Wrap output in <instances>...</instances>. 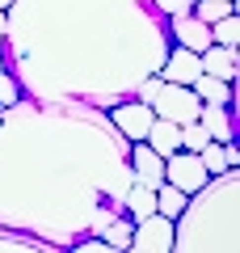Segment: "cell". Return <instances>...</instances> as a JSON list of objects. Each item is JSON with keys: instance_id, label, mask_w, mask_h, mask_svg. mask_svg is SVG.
Returning <instances> with one entry per match:
<instances>
[{"instance_id": "6da1fadb", "label": "cell", "mask_w": 240, "mask_h": 253, "mask_svg": "<svg viewBox=\"0 0 240 253\" xmlns=\"http://www.w3.org/2000/svg\"><path fill=\"white\" fill-rule=\"evenodd\" d=\"M126 152L101 106L34 97L0 106V228L76 245L89 236L93 207L131 190Z\"/></svg>"}, {"instance_id": "7a4b0ae2", "label": "cell", "mask_w": 240, "mask_h": 253, "mask_svg": "<svg viewBox=\"0 0 240 253\" xmlns=\"http://www.w3.org/2000/svg\"><path fill=\"white\" fill-rule=\"evenodd\" d=\"M169 46L156 0H13L0 55L21 97L110 110L160 72Z\"/></svg>"}, {"instance_id": "3957f363", "label": "cell", "mask_w": 240, "mask_h": 253, "mask_svg": "<svg viewBox=\"0 0 240 253\" xmlns=\"http://www.w3.org/2000/svg\"><path fill=\"white\" fill-rule=\"evenodd\" d=\"M169 253H240V169L215 173L186 199Z\"/></svg>"}, {"instance_id": "277c9868", "label": "cell", "mask_w": 240, "mask_h": 253, "mask_svg": "<svg viewBox=\"0 0 240 253\" xmlns=\"http://www.w3.org/2000/svg\"><path fill=\"white\" fill-rule=\"evenodd\" d=\"M198 110H202V101H198V93L190 89V84H160V93L152 97V114L156 118H169V123L186 126L198 118Z\"/></svg>"}, {"instance_id": "5b68a950", "label": "cell", "mask_w": 240, "mask_h": 253, "mask_svg": "<svg viewBox=\"0 0 240 253\" xmlns=\"http://www.w3.org/2000/svg\"><path fill=\"white\" fill-rule=\"evenodd\" d=\"M164 181L177 186L181 194H198V190L211 181V173H206V165H202V156H198V152L177 148V152L164 156Z\"/></svg>"}, {"instance_id": "8992f818", "label": "cell", "mask_w": 240, "mask_h": 253, "mask_svg": "<svg viewBox=\"0 0 240 253\" xmlns=\"http://www.w3.org/2000/svg\"><path fill=\"white\" fill-rule=\"evenodd\" d=\"M110 114V123L118 126V135L126 139V144H139L143 135H148V126H152V106L148 101H139V97H126V101H114V106L106 110Z\"/></svg>"}, {"instance_id": "52a82bcc", "label": "cell", "mask_w": 240, "mask_h": 253, "mask_svg": "<svg viewBox=\"0 0 240 253\" xmlns=\"http://www.w3.org/2000/svg\"><path fill=\"white\" fill-rule=\"evenodd\" d=\"M131 253H169L173 249V219L164 215H148V219H135V232H131Z\"/></svg>"}, {"instance_id": "ba28073f", "label": "cell", "mask_w": 240, "mask_h": 253, "mask_svg": "<svg viewBox=\"0 0 240 253\" xmlns=\"http://www.w3.org/2000/svg\"><path fill=\"white\" fill-rule=\"evenodd\" d=\"M198 72H202V59L190 46H169V55L160 63V81H169V84H194Z\"/></svg>"}, {"instance_id": "9c48e42d", "label": "cell", "mask_w": 240, "mask_h": 253, "mask_svg": "<svg viewBox=\"0 0 240 253\" xmlns=\"http://www.w3.org/2000/svg\"><path fill=\"white\" fill-rule=\"evenodd\" d=\"M126 165H131V181H139V186H152V190H156L160 181H164V156L152 152L143 139H139V144H131Z\"/></svg>"}, {"instance_id": "30bf717a", "label": "cell", "mask_w": 240, "mask_h": 253, "mask_svg": "<svg viewBox=\"0 0 240 253\" xmlns=\"http://www.w3.org/2000/svg\"><path fill=\"white\" fill-rule=\"evenodd\" d=\"M169 38H173L177 46H190V51L202 55L206 46H211V26L198 21L194 13H186V17H169Z\"/></svg>"}, {"instance_id": "8fae6325", "label": "cell", "mask_w": 240, "mask_h": 253, "mask_svg": "<svg viewBox=\"0 0 240 253\" xmlns=\"http://www.w3.org/2000/svg\"><path fill=\"white\" fill-rule=\"evenodd\" d=\"M198 59H202V72L206 76H215V81H236V72H240V55H236V46H219V42H211L206 46L202 55H198Z\"/></svg>"}, {"instance_id": "7c38bea8", "label": "cell", "mask_w": 240, "mask_h": 253, "mask_svg": "<svg viewBox=\"0 0 240 253\" xmlns=\"http://www.w3.org/2000/svg\"><path fill=\"white\" fill-rule=\"evenodd\" d=\"M198 123L206 126V135H211L215 144H232V106L202 101V110H198Z\"/></svg>"}, {"instance_id": "4fadbf2b", "label": "cell", "mask_w": 240, "mask_h": 253, "mask_svg": "<svg viewBox=\"0 0 240 253\" xmlns=\"http://www.w3.org/2000/svg\"><path fill=\"white\" fill-rule=\"evenodd\" d=\"M143 144H148L152 152L169 156V152H177V148H181V126L169 123V118H152V126H148V135H143Z\"/></svg>"}, {"instance_id": "5bb4252c", "label": "cell", "mask_w": 240, "mask_h": 253, "mask_svg": "<svg viewBox=\"0 0 240 253\" xmlns=\"http://www.w3.org/2000/svg\"><path fill=\"white\" fill-rule=\"evenodd\" d=\"M122 215H131V219L156 215V190H152V186H139V181H131V190L122 194Z\"/></svg>"}, {"instance_id": "9a60e30c", "label": "cell", "mask_w": 240, "mask_h": 253, "mask_svg": "<svg viewBox=\"0 0 240 253\" xmlns=\"http://www.w3.org/2000/svg\"><path fill=\"white\" fill-rule=\"evenodd\" d=\"M0 253H68L63 245L38 241V236H21V232H4L0 228Z\"/></svg>"}, {"instance_id": "2e32d148", "label": "cell", "mask_w": 240, "mask_h": 253, "mask_svg": "<svg viewBox=\"0 0 240 253\" xmlns=\"http://www.w3.org/2000/svg\"><path fill=\"white\" fill-rule=\"evenodd\" d=\"M190 89L198 93V101H215V106H232V84H228V81H215V76L198 72V81L190 84Z\"/></svg>"}, {"instance_id": "e0dca14e", "label": "cell", "mask_w": 240, "mask_h": 253, "mask_svg": "<svg viewBox=\"0 0 240 253\" xmlns=\"http://www.w3.org/2000/svg\"><path fill=\"white\" fill-rule=\"evenodd\" d=\"M186 199H190V194H181L177 186L160 181V186H156V215H164V219H177V215H181V207H186Z\"/></svg>"}, {"instance_id": "ac0fdd59", "label": "cell", "mask_w": 240, "mask_h": 253, "mask_svg": "<svg viewBox=\"0 0 240 253\" xmlns=\"http://www.w3.org/2000/svg\"><path fill=\"white\" fill-rule=\"evenodd\" d=\"M131 232H135V219L131 215H118V219H110V224H106L101 241H106L110 249H126V245H131Z\"/></svg>"}, {"instance_id": "d6986e66", "label": "cell", "mask_w": 240, "mask_h": 253, "mask_svg": "<svg viewBox=\"0 0 240 253\" xmlns=\"http://www.w3.org/2000/svg\"><path fill=\"white\" fill-rule=\"evenodd\" d=\"M211 42H219V46H240V17H236V13L211 21Z\"/></svg>"}, {"instance_id": "ffe728a7", "label": "cell", "mask_w": 240, "mask_h": 253, "mask_svg": "<svg viewBox=\"0 0 240 253\" xmlns=\"http://www.w3.org/2000/svg\"><path fill=\"white\" fill-rule=\"evenodd\" d=\"M190 13H194L198 21H206V26H211V21L236 13V0H194V9H190Z\"/></svg>"}, {"instance_id": "44dd1931", "label": "cell", "mask_w": 240, "mask_h": 253, "mask_svg": "<svg viewBox=\"0 0 240 253\" xmlns=\"http://www.w3.org/2000/svg\"><path fill=\"white\" fill-rule=\"evenodd\" d=\"M198 156H202V165H206V173H211V177H215V173H223V169H232V165H228V144H215V139H206Z\"/></svg>"}, {"instance_id": "7402d4cb", "label": "cell", "mask_w": 240, "mask_h": 253, "mask_svg": "<svg viewBox=\"0 0 240 253\" xmlns=\"http://www.w3.org/2000/svg\"><path fill=\"white\" fill-rule=\"evenodd\" d=\"M206 139H211V135H206V126L198 123V118L181 126V148H186V152H202V144H206Z\"/></svg>"}, {"instance_id": "603a6c76", "label": "cell", "mask_w": 240, "mask_h": 253, "mask_svg": "<svg viewBox=\"0 0 240 253\" xmlns=\"http://www.w3.org/2000/svg\"><path fill=\"white\" fill-rule=\"evenodd\" d=\"M68 253H122V249H110L101 236H80L76 245H68Z\"/></svg>"}, {"instance_id": "cb8c5ba5", "label": "cell", "mask_w": 240, "mask_h": 253, "mask_svg": "<svg viewBox=\"0 0 240 253\" xmlns=\"http://www.w3.org/2000/svg\"><path fill=\"white\" fill-rule=\"evenodd\" d=\"M17 97H21V84L13 81L9 68H0V106H13Z\"/></svg>"}, {"instance_id": "d4e9b609", "label": "cell", "mask_w": 240, "mask_h": 253, "mask_svg": "<svg viewBox=\"0 0 240 253\" xmlns=\"http://www.w3.org/2000/svg\"><path fill=\"white\" fill-rule=\"evenodd\" d=\"M156 4H160L164 17H186V13L194 9V0H156Z\"/></svg>"}, {"instance_id": "484cf974", "label": "cell", "mask_w": 240, "mask_h": 253, "mask_svg": "<svg viewBox=\"0 0 240 253\" xmlns=\"http://www.w3.org/2000/svg\"><path fill=\"white\" fill-rule=\"evenodd\" d=\"M228 165H232V169H240V152H236V144H228Z\"/></svg>"}, {"instance_id": "4316f807", "label": "cell", "mask_w": 240, "mask_h": 253, "mask_svg": "<svg viewBox=\"0 0 240 253\" xmlns=\"http://www.w3.org/2000/svg\"><path fill=\"white\" fill-rule=\"evenodd\" d=\"M0 46H4V13H0Z\"/></svg>"}, {"instance_id": "83f0119b", "label": "cell", "mask_w": 240, "mask_h": 253, "mask_svg": "<svg viewBox=\"0 0 240 253\" xmlns=\"http://www.w3.org/2000/svg\"><path fill=\"white\" fill-rule=\"evenodd\" d=\"M9 4H13V0H0V13H4V9H9Z\"/></svg>"}, {"instance_id": "f1b7e54d", "label": "cell", "mask_w": 240, "mask_h": 253, "mask_svg": "<svg viewBox=\"0 0 240 253\" xmlns=\"http://www.w3.org/2000/svg\"><path fill=\"white\" fill-rule=\"evenodd\" d=\"M0 68H4V55H0Z\"/></svg>"}]
</instances>
